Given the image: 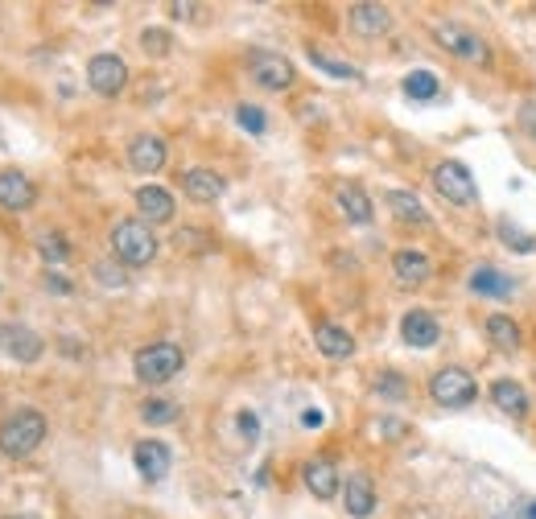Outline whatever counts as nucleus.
Listing matches in <instances>:
<instances>
[{
    "instance_id": "nucleus-1",
    "label": "nucleus",
    "mask_w": 536,
    "mask_h": 519,
    "mask_svg": "<svg viewBox=\"0 0 536 519\" xmlns=\"http://www.w3.org/2000/svg\"><path fill=\"white\" fill-rule=\"evenodd\" d=\"M42 441H46V417L38 408H21L0 425V454L9 458H29Z\"/></svg>"
},
{
    "instance_id": "nucleus-2",
    "label": "nucleus",
    "mask_w": 536,
    "mask_h": 519,
    "mask_svg": "<svg viewBox=\"0 0 536 519\" xmlns=\"http://www.w3.org/2000/svg\"><path fill=\"white\" fill-rule=\"evenodd\" d=\"M112 252L128 268H145L157 256V235L149 231L145 219H124L112 227Z\"/></svg>"
},
{
    "instance_id": "nucleus-3",
    "label": "nucleus",
    "mask_w": 536,
    "mask_h": 519,
    "mask_svg": "<svg viewBox=\"0 0 536 519\" xmlns=\"http://www.w3.org/2000/svg\"><path fill=\"white\" fill-rule=\"evenodd\" d=\"M132 367H137L141 384H170V379L186 367V355H182L178 342H153L145 351H137Z\"/></svg>"
},
{
    "instance_id": "nucleus-4",
    "label": "nucleus",
    "mask_w": 536,
    "mask_h": 519,
    "mask_svg": "<svg viewBox=\"0 0 536 519\" xmlns=\"http://www.w3.org/2000/svg\"><path fill=\"white\" fill-rule=\"evenodd\" d=\"M433 38H438L442 50H450V54L462 58V62H475V66H487V62H491L487 42L479 38L475 29H466V25H458V21H438V25H433Z\"/></svg>"
},
{
    "instance_id": "nucleus-5",
    "label": "nucleus",
    "mask_w": 536,
    "mask_h": 519,
    "mask_svg": "<svg viewBox=\"0 0 536 519\" xmlns=\"http://www.w3.org/2000/svg\"><path fill=\"white\" fill-rule=\"evenodd\" d=\"M429 396L438 400L442 408H466V404H475L479 384H475V375H471V371H462V367H442L438 375L429 379Z\"/></svg>"
},
{
    "instance_id": "nucleus-6",
    "label": "nucleus",
    "mask_w": 536,
    "mask_h": 519,
    "mask_svg": "<svg viewBox=\"0 0 536 519\" xmlns=\"http://www.w3.org/2000/svg\"><path fill=\"white\" fill-rule=\"evenodd\" d=\"M433 190H438L450 206H471L479 198L471 169H466L462 161H438V165H433Z\"/></svg>"
},
{
    "instance_id": "nucleus-7",
    "label": "nucleus",
    "mask_w": 536,
    "mask_h": 519,
    "mask_svg": "<svg viewBox=\"0 0 536 519\" xmlns=\"http://www.w3.org/2000/svg\"><path fill=\"white\" fill-rule=\"evenodd\" d=\"M248 71H252V79H256L264 91H285V87H293V62H289L285 54L252 50V54H248Z\"/></svg>"
},
{
    "instance_id": "nucleus-8",
    "label": "nucleus",
    "mask_w": 536,
    "mask_h": 519,
    "mask_svg": "<svg viewBox=\"0 0 536 519\" xmlns=\"http://www.w3.org/2000/svg\"><path fill=\"white\" fill-rule=\"evenodd\" d=\"M87 83H91V91L95 95H120L124 87H128V66H124V58L120 54H95L91 62H87Z\"/></svg>"
},
{
    "instance_id": "nucleus-9",
    "label": "nucleus",
    "mask_w": 536,
    "mask_h": 519,
    "mask_svg": "<svg viewBox=\"0 0 536 519\" xmlns=\"http://www.w3.org/2000/svg\"><path fill=\"white\" fill-rule=\"evenodd\" d=\"M0 351L13 355L17 363H38L42 351H46V338L38 330H29V326H0Z\"/></svg>"
},
{
    "instance_id": "nucleus-10",
    "label": "nucleus",
    "mask_w": 536,
    "mask_h": 519,
    "mask_svg": "<svg viewBox=\"0 0 536 519\" xmlns=\"http://www.w3.org/2000/svg\"><path fill=\"white\" fill-rule=\"evenodd\" d=\"M400 338H405L409 346H417V351H429V346L442 342V326L429 309H409V314L400 318Z\"/></svg>"
},
{
    "instance_id": "nucleus-11",
    "label": "nucleus",
    "mask_w": 536,
    "mask_h": 519,
    "mask_svg": "<svg viewBox=\"0 0 536 519\" xmlns=\"http://www.w3.org/2000/svg\"><path fill=\"white\" fill-rule=\"evenodd\" d=\"M33 202H38V190H33V182L25 178V173L21 169H0V206L21 215Z\"/></svg>"
},
{
    "instance_id": "nucleus-12",
    "label": "nucleus",
    "mask_w": 536,
    "mask_h": 519,
    "mask_svg": "<svg viewBox=\"0 0 536 519\" xmlns=\"http://www.w3.org/2000/svg\"><path fill=\"white\" fill-rule=\"evenodd\" d=\"M132 462H137L141 478L161 482L165 474H170V466H174V454H170V445H165V441H137V449H132Z\"/></svg>"
},
{
    "instance_id": "nucleus-13",
    "label": "nucleus",
    "mask_w": 536,
    "mask_h": 519,
    "mask_svg": "<svg viewBox=\"0 0 536 519\" xmlns=\"http://www.w3.org/2000/svg\"><path fill=\"white\" fill-rule=\"evenodd\" d=\"M347 21H351V29L359 33V38H380V33L392 29L388 5H372V0H359V5H351L347 9Z\"/></svg>"
},
{
    "instance_id": "nucleus-14",
    "label": "nucleus",
    "mask_w": 536,
    "mask_h": 519,
    "mask_svg": "<svg viewBox=\"0 0 536 519\" xmlns=\"http://www.w3.org/2000/svg\"><path fill=\"white\" fill-rule=\"evenodd\" d=\"M343 507H347V515H351V519H372V511H376V487H372V478H367L363 470L347 474Z\"/></svg>"
},
{
    "instance_id": "nucleus-15",
    "label": "nucleus",
    "mask_w": 536,
    "mask_h": 519,
    "mask_svg": "<svg viewBox=\"0 0 536 519\" xmlns=\"http://www.w3.org/2000/svg\"><path fill=\"white\" fill-rule=\"evenodd\" d=\"M334 202H339V211H343L347 223H355V227H367V223H372V198L363 194V186L339 182V186H334Z\"/></svg>"
},
{
    "instance_id": "nucleus-16",
    "label": "nucleus",
    "mask_w": 536,
    "mask_h": 519,
    "mask_svg": "<svg viewBox=\"0 0 536 519\" xmlns=\"http://www.w3.org/2000/svg\"><path fill=\"white\" fill-rule=\"evenodd\" d=\"M301 482L310 487V495L334 499V491H339V470H334L330 458H310L306 466H301Z\"/></svg>"
},
{
    "instance_id": "nucleus-17",
    "label": "nucleus",
    "mask_w": 536,
    "mask_h": 519,
    "mask_svg": "<svg viewBox=\"0 0 536 519\" xmlns=\"http://www.w3.org/2000/svg\"><path fill=\"white\" fill-rule=\"evenodd\" d=\"M392 272L400 276V285H421V281L433 276V260L425 252H417V248H400L392 256Z\"/></svg>"
},
{
    "instance_id": "nucleus-18",
    "label": "nucleus",
    "mask_w": 536,
    "mask_h": 519,
    "mask_svg": "<svg viewBox=\"0 0 536 519\" xmlns=\"http://www.w3.org/2000/svg\"><path fill=\"white\" fill-rule=\"evenodd\" d=\"M314 342H318V351L326 359H351L355 355V338L343 326H334V322H318L314 326Z\"/></svg>"
},
{
    "instance_id": "nucleus-19",
    "label": "nucleus",
    "mask_w": 536,
    "mask_h": 519,
    "mask_svg": "<svg viewBox=\"0 0 536 519\" xmlns=\"http://www.w3.org/2000/svg\"><path fill=\"white\" fill-rule=\"evenodd\" d=\"M137 206L145 223H170L174 219V194L161 186H141L137 190Z\"/></svg>"
},
{
    "instance_id": "nucleus-20",
    "label": "nucleus",
    "mask_w": 536,
    "mask_h": 519,
    "mask_svg": "<svg viewBox=\"0 0 536 519\" xmlns=\"http://www.w3.org/2000/svg\"><path fill=\"white\" fill-rule=\"evenodd\" d=\"M182 190H186V198H194V202H215L219 194H223V178L215 169H186L182 173Z\"/></svg>"
},
{
    "instance_id": "nucleus-21",
    "label": "nucleus",
    "mask_w": 536,
    "mask_h": 519,
    "mask_svg": "<svg viewBox=\"0 0 536 519\" xmlns=\"http://www.w3.org/2000/svg\"><path fill=\"white\" fill-rule=\"evenodd\" d=\"M128 161L137 173H157L165 165V141L161 136H137V141L128 145Z\"/></svg>"
},
{
    "instance_id": "nucleus-22",
    "label": "nucleus",
    "mask_w": 536,
    "mask_h": 519,
    "mask_svg": "<svg viewBox=\"0 0 536 519\" xmlns=\"http://www.w3.org/2000/svg\"><path fill=\"white\" fill-rule=\"evenodd\" d=\"M471 289H475L479 297H512V293H516V276L483 264V268H475V276H471Z\"/></svg>"
},
{
    "instance_id": "nucleus-23",
    "label": "nucleus",
    "mask_w": 536,
    "mask_h": 519,
    "mask_svg": "<svg viewBox=\"0 0 536 519\" xmlns=\"http://www.w3.org/2000/svg\"><path fill=\"white\" fill-rule=\"evenodd\" d=\"M384 202L392 206V215H396L400 223L429 227V211L421 206V198H417V194H409V190H388V194H384Z\"/></svg>"
},
{
    "instance_id": "nucleus-24",
    "label": "nucleus",
    "mask_w": 536,
    "mask_h": 519,
    "mask_svg": "<svg viewBox=\"0 0 536 519\" xmlns=\"http://www.w3.org/2000/svg\"><path fill=\"white\" fill-rule=\"evenodd\" d=\"M491 400H495V408H504L508 417H524V412H528V392L516 384V379H495Z\"/></svg>"
},
{
    "instance_id": "nucleus-25",
    "label": "nucleus",
    "mask_w": 536,
    "mask_h": 519,
    "mask_svg": "<svg viewBox=\"0 0 536 519\" xmlns=\"http://www.w3.org/2000/svg\"><path fill=\"white\" fill-rule=\"evenodd\" d=\"M487 334H491V342L499 346V351H516V346H520V326L512 318H504V314L487 318Z\"/></svg>"
},
{
    "instance_id": "nucleus-26",
    "label": "nucleus",
    "mask_w": 536,
    "mask_h": 519,
    "mask_svg": "<svg viewBox=\"0 0 536 519\" xmlns=\"http://www.w3.org/2000/svg\"><path fill=\"white\" fill-rule=\"evenodd\" d=\"M310 62L318 66V71H326L330 79H359V66L334 58V54H326V50H310Z\"/></svg>"
},
{
    "instance_id": "nucleus-27",
    "label": "nucleus",
    "mask_w": 536,
    "mask_h": 519,
    "mask_svg": "<svg viewBox=\"0 0 536 519\" xmlns=\"http://www.w3.org/2000/svg\"><path fill=\"white\" fill-rule=\"evenodd\" d=\"M442 91V83H438V75L433 71H409L405 75V95L409 99H433Z\"/></svg>"
},
{
    "instance_id": "nucleus-28",
    "label": "nucleus",
    "mask_w": 536,
    "mask_h": 519,
    "mask_svg": "<svg viewBox=\"0 0 536 519\" xmlns=\"http://www.w3.org/2000/svg\"><path fill=\"white\" fill-rule=\"evenodd\" d=\"M141 417H145V425H174L178 421V404H170V400H145L141 404Z\"/></svg>"
},
{
    "instance_id": "nucleus-29",
    "label": "nucleus",
    "mask_w": 536,
    "mask_h": 519,
    "mask_svg": "<svg viewBox=\"0 0 536 519\" xmlns=\"http://www.w3.org/2000/svg\"><path fill=\"white\" fill-rule=\"evenodd\" d=\"M376 392L388 396V400H405L409 384H405V379H400L396 371H380V375H376Z\"/></svg>"
},
{
    "instance_id": "nucleus-30",
    "label": "nucleus",
    "mask_w": 536,
    "mask_h": 519,
    "mask_svg": "<svg viewBox=\"0 0 536 519\" xmlns=\"http://www.w3.org/2000/svg\"><path fill=\"white\" fill-rule=\"evenodd\" d=\"M236 124H240L244 132H252V136H260V132L268 128L264 112H260V108H252V103H240V108H236Z\"/></svg>"
},
{
    "instance_id": "nucleus-31",
    "label": "nucleus",
    "mask_w": 536,
    "mask_h": 519,
    "mask_svg": "<svg viewBox=\"0 0 536 519\" xmlns=\"http://www.w3.org/2000/svg\"><path fill=\"white\" fill-rule=\"evenodd\" d=\"M38 248H42V256H46V260H54V264L71 256V244H66V235H58V231L42 235V244H38Z\"/></svg>"
},
{
    "instance_id": "nucleus-32",
    "label": "nucleus",
    "mask_w": 536,
    "mask_h": 519,
    "mask_svg": "<svg viewBox=\"0 0 536 519\" xmlns=\"http://www.w3.org/2000/svg\"><path fill=\"white\" fill-rule=\"evenodd\" d=\"M499 235H504V239H508V248H512V252H524V256H528V252L536 248V244H532V239H528L524 231H516V227L508 223V219H504V223H499Z\"/></svg>"
},
{
    "instance_id": "nucleus-33",
    "label": "nucleus",
    "mask_w": 536,
    "mask_h": 519,
    "mask_svg": "<svg viewBox=\"0 0 536 519\" xmlns=\"http://www.w3.org/2000/svg\"><path fill=\"white\" fill-rule=\"evenodd\" d=\"M141 46L149 54H165V50H170V33H165V29H145L141 33Z\"/></svg>"
},
{
    "instance_id": "nucleus-34",
    "label": "nucleus",
    "mask_w": 536,
    "mask_h": 519,
    "mask_svg": "<svg viewBox=\"0 0 536 519\" xmlns=\"http://www.w3.org/2000/svg\"><path fill=\"white\" fill-rule=\"evenodd\" d=\"M516 124L532 136V141H536V99H524L520 103V112H516Z\"/></svg>"
},
{
    "instance_id": "nucleus-35",
    "label": "nucleus",
    "mask_w": 536,
    "mask_h": 519,
    "mask_svg": "<svg viewBox=\"0 0 536 519\" xmlns=\"http://www.w3.org/2000/svg\"><path fill=\"white\" fill-rule=\"evenodd\" d=\"M174 244H182V248H207L211 244V235H203V231H178V239H174Z\"/></svg>"
},
{
    "instance_id": "nucleus-36",
    "label": "nucleus",
    "mask_w": 536,
    "mask_h": 519,
    "mask_svg": "<svg viewBox=\"0 0 536 519\" xmlns=\"http://www.w3.org/2000/svg\"><path fill=\"white\" fill-rule=\"evenodd\" d=\"M240 433H244L248 441H256V433H260V421H256V412H240Z\"/></svg>"
},
{
    "instance_id": "nucleus-37",
    "label": "nucleus",
    "mask_w": 536,
    "mask_h": 519,
    "mask_svg": "<svg viewBox=\"0 0 536 519\" xmlns=\"http://www.w3.org/2000/svg\"><path fill=\"white\" fill-rule=\"evenodd\" d=\"M46 285H50L54 293H71V281H62L58 272H46Z\"/></svg>"
},
{
    "instance_id": "nucleus-38",
    "label": "nucleus",
    "mask_w": 536,
    "mask_h": 519,
    "mask_svg": "<svg viewBox=\"0 0 536 519\" xmlns=\"http://www.w3.org/2000/svg\"><path fill=\"white\" fill-rule=\"evenodd\" d=\"M322 421H326V417H322V412H314V408H310V412H301V425H306V429H318Z\"/></svg>"
},
{
    "instance_id": "nucleus-39",
    "label": "nucleus",
    "mask_w": 536,
    "mask_h": 519,
    "mask_svg": "<svg viewBox=\"0 0 536 519\" xmlns=\"http://www.w3.org/2000/svg\"><path fill=\"white\" fill-rule=\"evenodd\" d=\"M528 519H536V503H532V507H528Z\"/></svg>"
},
{
    "instance_id": "nucleus-40",
    "label": "nucleus",
    "mask_w": 536,
    "mask_h": 519,
    "mask_svg": "<svg viewBox=\"0 0 536 519\" xmlns=\"http://www.w3.org/2000/svg\"><path fill=\"white\" fill-rule=\"evenodd\" d=\"M9 519H29V515H9Z\"/></svg>"
}]
</instances>
